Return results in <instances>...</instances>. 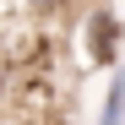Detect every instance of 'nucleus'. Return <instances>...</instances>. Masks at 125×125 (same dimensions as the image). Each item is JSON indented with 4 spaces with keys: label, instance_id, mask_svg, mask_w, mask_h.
Returning a JSON list of instances; mask_svg holds the SVG:
<instances>
[{
    "label": "nucleus",
    "instance_id": "f257e3e1",
    "mask_svg": "<svg viewBox=\"0 0 125 125\" xmlns=\"http://www.w3.org/2000/svg\"><path fill=\"white\" fill-rule=\"evenodd\" d=\"M120 38H125V27H120V16L109 6H93L87 16H82V54H87L93 65H114Z\"/></svg>",
    "mask_w": 125,
    "mask_h": 125
},
{
    "label": "nucleus",
    "instance_id": "20e7f679",
    "mask_svg": "<svg viewBox=\"0 0 125 125\" xmlns=\"http://www.w3.org/2000/svg\"><path fill=\"white\" fill-rule=\"evenodd\" d=\"M0 125H22V120H0Z\"/></svg>",
    "mask_w": 125,
    "mask_h": 125
},
{
    "label": "nucleus",
    "instance_id": "7ed1b4c3",
    "mask_svg": "<svg viewBox=\"0 0 125 125\" xmlns=\"http://www.w3.org/2000/svg\"><path fill=\"white\" fill-rule=\"evenodd\" d=\"M27 6H33L38 16H54V11H65V6H71V0H27Z\"/></svg>",
    "mask_w": 125,
    "mask_h": 125
},
{
    "label": "nucleus",
    "instance_id": "f03ea898",
    "mask_svg": "<svg viewBox=\"0 0 125 125\" xmlns=\"http://www.w3.org/2000/svg\"><path fill=\"white\" fill-rule=\"evenodd\" d=\"M98 125H125V65H114V71H109V93H103Z\"/></svg>",
    "mask_w": 125,
    "mask_h": 125
}]
</instances>
